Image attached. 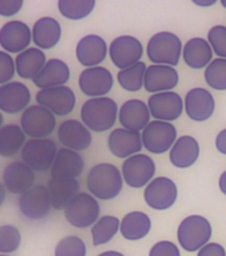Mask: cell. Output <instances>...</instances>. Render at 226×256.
<instances>
[{
	"label": "cell",
	"mask_w": 226,
	"mask_h": 256,
	"mask_svg": "<svg viewBox=\"0 0 226 256\" xmlns=\"http://www.w3.org/2000/svg\"><path fill=\"white\" fill-rule=\"evenodd\" d=\"M124 178L121 170L112 163H99L87 175L88 192L99 200H112L123 191Z\"/></svg>",
	"instance_id": "cell-1"
},
{
	"label": "cell",
	"mask_w": 226,
	"mask_h": 256,
	"mask_svg": "<svg viewBox=\"0 0 226 256\" xmlns=\"http://www.w3.org/2000/svg\"><path fill=\"white\" fill-rule=\"evenodd\" d=\"M117 103L112 98H93L85 100L80 110L81 122L89 131L105 132L115 127L119 119Z\"/></svg>",
	"instance_id": "cell-2"
},
{
	"label": "cell",
	"mask_w": 226,
	"mask_h": 256,
	"mask_svg": "<svg viewBox=\"0 0 226 256\" xmlns=\"http://www.w3.org/2000/svg\"><path fill=\"white\" fill-rule=\"evenodd\" d=\"M184 46L179 36L169 31L156 32L147 44V56L153 64L176 67L183 55Z\"/></svg>",
	"instance_id": "cell-3"
},
{
	"label": "cell",
	"mask_w": 226,
	"mask_h": 256,
	"mask_svg": "<svg viewBox=\"0 0 226 256\" xmlns=\"http://www.w3.org/2000/svg\"><path fill=\"white\" fill-rule=\"evenodd\" d=\"M211 222L201 215L187 216L181 220L177 228V240L183 250L187 252H199L204 246L211 243Z\"/></svg>",
	"instance_id": "cell-4"
},
{
	"label": "cell",
	"mask_w": 226,
	"mask_h": 256,
	"mask_svg": "<svg viewBox=\"0 0 226 256\" xmlns=\"http://www.w3.org/2000/svg\"><path fill=\"white\" fill-rule=\"evenodd\" d=\"M64 216L73 227L92 228L100 219V204L89 192H79L64 210Z\"/></svg>",
	"instance_id": "cell-5"
},
{
	"label": "cell",
	"mask_w": 226,
	"mask_h": 256,
	"mask_svg": "<svg viewBox=\"0 0 226 256\" xmlns=\"http://www.w3.org/2000/svg\"><path fill=\"white\" fill-rule=\"evenodd\" d=\"M59 148L52 139H29L21 151V162L35 172L51 171Z\"/></svg>",
	"instance_id": "cell-6"
},
{
	"label": "cell",
	"mask_w": 226,
	"mask_h": 256,
	"mask_svg": "<svg viewBox=\"0 0 226 256\" xmlns=\"http://www.w3.org/2000/svg\"><path fill=\"white\" fill-rule=\"evenodd\" d=\"M20 127L31 139H47L56 130V118L48 108L33 104L21 114Z\"/></svg>",
	"instance_id": "cell-7"
},
{
	"label": "cell",
	"mask_w": 226,
	"mask_h": 256,
	"mask_svg": "<svg viewBox=\"0 0 226 256\" xmlns=\"http://www.w3.org/2000/svg\"><path fill=\"white\" fill-rule=\"evenodd\" d=\"M144 148L151 154L160 155L171 151L177 142V130L169 122L152 120L147 128L141 132Z\"/></svg>",
	"instance_id": "cell-8"
},
{
	"label": "cell",
	"mask_w": 226,
	"mask_h": 256,
	"mask_svg": "<svg viewBox=\"0 0 226 256\" xmlns=\"http://www.w3.org/2000/svg\"><path fill=\"white\" fill-rule=\"evenodd\" d=\"M124 182L131 188L147 187L155 179L156 163L151 156L137 154L128 158L121 166Z\"/></svg>",
	"instance_id": "cell-9"
},
{
	"label": "cell",
	"mask_w": 226,
	"mask_h": 256,
	"mask_svg": "<svg viewBox=\"0 0 226 256\" xmlns=\"http://www.w3.org/2000/svg\"><path fill=\"white\" fill-rule=\"evenodd\" d=\"M17 207H19L20 214L27 219H45L53 208L47 186L37 184V186H33L31 190H28L27 192H24L17 200Z\"/></svg>",
	"instance_id": "cell-10"
},
{
	"label": "cell",
	"mask_w": 226,
	"mask_h": 256,
	"mask_svg": "<svg viewBox=\"0 0 226 256\" xmlns=\"http://www.w3.org/2000/svg\"><path fill=\"white\" fill-rule=\"evenodd\" d=\"M144 47L137 38L131 35L117 36L109 44V58L116 68L125 70L141 62Z\"/></svg>",
	"instance_id": "cell-11"
},
{
	"label": "cell",
	"mask_w": 226,
	"mask_h": 256,
	"mask_svg": "<svg viewBox=\"0 0 226 256\" xmlns=\"http://www.w3.org/2000/svg\"><path fill=\"white\" fill-rule=\"evenodd\" d=\"M179 196L177 184L167 176H159L152 180L144 190V200L148 207L156 211H165L176 203Z\"/></svg>",
	"instance_id": "cell-12"
},
{
	"label": "cell",
	"mask_w": 226,
	"mask_h": 256,
	"mask_svg": "<svg viewBox=\"0 0 226 256\" xmlns=\"http://www.w3.org/2000/svg\"><path fill=\"white\" fill-rule=\"evenodd\" d=\"M148 107L152 118L161 122H175L185 111L183 98L175 91L153 94L148 99Z\"/></svg>",
	"instance_id": "cell-13"
},
{
	"label": "cell",
	"mask_w": 226,
	"mask_h": 256,
	"mask_svg": "<svg viewBox=\"0 0 226 256\" xmlns=\"http://www.w3.org/2000/svg\"><path fill=\"white\" fill-rule=\"evenodd\" d=\"M113 83L115 80L112 72L103 66L85 68L79 76L80 91L89 99L107 96L111 92Z\"/></svg>",
	"instance_id": "cell-14"
},
{
	"label": "cell",
	"mask_w": 226,
	"mask_h": 256,
	"mask_svg": "<svg viewBox=\"0 0 226 256\" xmlns=\"http://www.w3.org/2000/svg\"><path fill=\"white\" fill-rule=\"evenodd\" d=\"M31 42L32 30L21 20H9L0 27V46L9 55L28 50Z\"/></svg>",
	"instance_id": "cell-15"
},
{
	"label": "cell",
	"mask_w": 226,
	"mask_h": 256,
	"mask_svg": "<svg viewBox=\"0 0 226 256\" xmlns=\"http://www.w3.org/2000/svg\"><path fill=\"white\" fill-rule=\"evenodd\" d=\"M36 102L40 106L48 108L55 116L69 115L76 106V95L68 86L40 90L36 94Z\"/></svg>",
	"instance_id": "cell-16"
},
{
	"label": "cell",
	"mask_w": 226,
	"mask_h": 256,
	"mask_svg": "<svg viewBox=\"0 0 226 256\" xmlns=\"http://www.w3.org/2000/svg\"><path fill=\"white\" fill-rule=\"evenodd\" d=\"M185 112L193 122H207L213 116L216 110V100L212 92L207 88L195 87L188 91L184 99Z\"/></svg>",
	"instance_id": "cell-17"
},
{
	"label": "cell",
	"mask_w": 226,
	"mask_h": 256,
	"mask_svg": "<svg viewBox=\"0 0 226 256\" xmlns=\"http://www.w3.org/2000/svg\"><path fill=\"white\" fill-rule=\"evenodd\" d=\"M109 55V46L99 35L89 34L83 36L76 46V58L85 68L99 67Z\"/></svg>",
	"instance_id": "cell-18"
},
{
	"label": "cell",
	"mask_w": 226,
	"mask_h": 256,
	"mask_svg": "<svg viewBox=\"0 0 226 256\" xmlns=\"http://www.w3.org/2000/svg\"><path fill=\"white\" fill-rule=\"evenodd\" d=\"M108 148L113 156L119 159H128L140 154L144 148L141 132H135L125 128H115L108 136Z\"/></svg>",
	"instance_id": "cell-19"
},
{
	"label": "cell",
	"mask_w": 226,
	"mask_h": 256,
	"mask_svg": "<svg viewBox=\"0 0 226 256\" xmlns=\"http://www.w3.org/2000/svg\"><path fill=\"white\" fill-rule=\"evenodd\" d=\"M57 138L64 148L76 152L85 151L92 143L91 131L83 122L76 119H67L57 127Z\"/></svg>",
	"instance_id": "cell-20"
},
{
	"label": "cell",
	"mask_w": 226,
	"mask_h": 256,
	"mask_svg": "<svg viewBox=\"0 0 226 256\" xmlns=\"http://www.w3.org/2000/svg\"><path fill=\"white\" fill-rule=\"evenodd\" d=\"M31 102V91L21 82H9L0 86V110L4 114H23Z\"/></svg>",
	"instance_id": "cell-21"
},
{
	"label": "cell",
	"mask_w": 226,
	"mask_h": 256,
	"mask_svg": "<svg viewBox=\"0 0 226 256\" xmlns=\"http://www.w3.org/2000/svg\"><path fill=\"white\" fill-rule=\"evenodd\" d=\"M151 118L148 103L140 99H129L124 102L119 110L120 124L129 131L143 132L152 122Z\"/></svg>",
	"instance_id": "cell-22"
},
{
	"label": "cell",
	"mask_w": 226,
	"mask_h": 256,
	"mask_svg": "<svg viewBox=\"0 0 226 256\" xmlns=\"http://www.w3.org/2000/svg\"><path fill=\"white\" fill-rule=\"evenodd\" d=\"M1 179V184L8 192L13 195H23L33 187L35 171L23 162H12L4 168Z\"/></svg>",
	"instance_id": "cell-23"
},
{
	"label": "cell",
	"mask_w": 226,
	"mask_h": 256,
	"mask_svg": "<svg viewBox=\"0 0 226 256\" xmlns=\"http://www.w3.org/2000/svg\"><path fill=\"white\" fill-rule=\"evenodd\" d=\"M180 82V75L177 70L171 66L163 64H151L148 66L145 72L144 88L149 94H160V92L173 91Z\"/></svg>",
	"instance_id": "cell-24"
},
{
	"label": "cell",
	"mask_w": 226,
	"mask_h": 256,
	"mask_svg": "<svg viewBox=\"0 0 226 256\" xmlns=\"http://www.w3.org/2000/svg\"><path fill=\"white\" fill-rule=\"evenodd\" d=\"M84 171V159L80 152L69 148H59L55 163L51 168V178L55 179H77Z\"/></svg>",
	"instance_id": "cell-25"
},
{
	"label": "cell",
	"mask_w": 226,
	"mask_h": 256,
	"mask_svg": "<svg viewBox=\"0 0 226 256\" xmlns=\"http://www.w3.org/2000/svg\"><path fill=\"white\" fill-rule=\"evenodd\" d=\"M71 71L68 64L61 59L53 58L47 62L40 74L32 80L36 87L40 90H48L65 86L69 80Z\"/></svg>",
	"instance_id": "cell-26"
},
{
	"label": "cell",
	"mask_w": 226,
	"mask_h": 256,
	"mask_svg": "<svg viewBox=\"0 0 226 256\" xmlns=\"http://www.w3.org/2000/svg\"><path fill=\"white\" fill-rule=\"evenodd\" d=\"M200 151L199 140L191 135H183L169 151V160L176 168H189L199 160Z\"/></svg>",
	"instance_id": "cell-27"
},
{
	"label": "cell",
	"mask_w": 226,
	"mask_h": 256,
	"mask_svg": "<svg viewBox=\"0 0 226 256\" xmlns=\"http://www.w3.org/2000/svg\"><path fill=\"white\" fill-rule=\"evenodd\" d=\"M61 39V26L55 18L43 16L32 27V42L40 50H51Z\"/></svg>",
	"instance_id": "cell-28"
},
{
	"label": "cell",
	"mask_w": 226,
	"mask_h": 256,
	"mask_svg": "<svg viewBox=\"0 0 226 256\" xmlns=\"http://www.w3.org/2000/svg\"><path fill=\"white\" fill-rule=\"evenodd\" d=\"M213 54L211 43L204 38H192L184 44L183 59L188 67L193 70L207 68L213 62Z\"/></svg>",
	"instance_id": "cell-29"
},
{
	"label": "cell",
	"mask_w": 226,
	"mask_h": 256,
	"mask_svg": "<svg viewBox=\"0 0 226 256\" xmlns=\"http://www.w3.org/2000/svg\"><path fill=\"white\" fill-rule=\"evenodd\" d=\"M47 58L43 50L37 47H29L19 55H16V74L21 79L33 80L47 64Z\"/></svg>",
	"instance_id": "cell-30"
},
{
	"label": "cell",
	"mask_w": 226,
	"mask_h": 256,
	"mask_svg": "<svg viewBox=\"0 0 226 256\" xmlns=\"http://www.w3.org/2000/svg\"><path fill=\"white\" fill-rule=\"evenodd\" d=\"M53 210L64 211L73 198L80 192L77 179H55L51 178L47 184Z\"/></svg>",
	"instance_id": "cell-31"
},
{
	"label": "cell",
	"mask_w": 226,
	"mask_h": 256,
	"mask_svg": "<svg viewBox=\"0 0 226 256\" xmlns=\"http://www.w3.org/2000/svg\"><path fill=\"white\" fill-rule=\"evenodd\" d=\"M152 220L151 218L141 211L128 212L121 219L120 234L124 239L129 242H137L144 239L151 232Z\"/></svg>",
	"instance_id": "cell-32"
},
{
	"label": "cell",
	"mask_w": 226,
	"mask_h": 256,
	"mask_svg": "<svg viewBox=\"0 0 226 256\" xmlns=\"http://www.w3.org/2000/svg\"><path fill=\"white\" fill-rule=\"evenodd\" d=\"M27 135L17 124H4L0 127V155L11 158L23 151Z\"/></svg>",
	"instance_id": "cell-33"
},
{
	"label": "cell",
	"mask_w": 226,
	"mask_h": 256,
	"mask_svg": "<svg viewBox=\"0 0 226 256\" xmlns=\"http://www.w3.org/2000/svg\"><path fill=\"white\" fill-rule=\"evenodd\" d=\"M121 220L117 216L104 215L101 216L93 227L91 228L92 243L95 247L103 246V244L109 243L120 231Z\"/></svg>",
	"instance_id": "cell-34"
},
{
	"label": "cell",
	"mask_w": 226,
	"mask_h": 256,
	"mask_svg": "<svg viewBox=\"0 0 226 256\" xmlns=\"http://www.w3.org/2000/svg\"><path fill=\"white\" fill-rule=\"evenodd\" d=\"M147 68V64L144 62H139L132 67L117 72V82H119L120 87L128 92L140 91L141 88H144Z\"/></svg>",
	"instance_id": "cell-35"
},
{
	"label": "cell",
	"mask_w": 226,
	"mask_h": 256,
	"mask_svg": "<svg viewBox=\"0 0 226 256\" xmlns=\"http://www.w3.org/2000/svg\"><path fill=\"white\" fill-rule=\"evenodd\" d=\"M95 0H59L57 8L68 20H83L95 10Z\"/></svg>",
	"instance_id": "cell-36"
},
{
	"label": "cell",
	"mask_w": 226,
	"mask_h": 256,
	"mask_svg": "<svg viewBox=\"0 0 226 256\" xmlns=\"http://www.w3.org/2000/svg\"><path fill=\"white\" fill-rule=\"evenodd\" d=\"M205 82L216 91H226V59L216 58L204 72Z\"/></svg>",
	"instance_id": "cell-37"
},
{
	"label": "cell",
	"mask_w": 226,
	"mask_h": 256,
	"mask_svg": "<svg viewBox=\"0 0 226 256\" xmlns=\"http://www.w3.org/2000/svg\"><path fill=\"white\" fill-rule=\"evenodd\" d=\"M21 243L20 231L12 224L0 226V255H9L17 251Z\"/></svg>",
	"instance_id": "cell-38"
},
{
	"label": "cell",
	"mask_w": 226,
	"mask_h": 256,
	"mask_svg": "<svg viewBox=\"0 0 226 256\" xmlns=\"http://www.w3.org/2000/svg\"><path fill=\"white\" fill-rule=\"evenodd\" d=\"M55 256H87V246L79 236H65L56 244Z\"/></svg>",
	"instance_id": "cell-39"
},
{
	"label": "cell",
	"mask_w": 226,
	"mask_h": 256,
	"mask_svg": "<svg viewBox=\"0 0 226 256\" xmlns=\"http://www.w3.org/2000/svg\"><path fill=\"white\" fill-rule=\"evenodd\" d=\"M208 42L211 43L216 55L221 59H226V26H213L208 32Z\"/></svg>",
	"instance_id": "cell-40"
},
{
	"label": "cell",
	"mask_w": 226,
	"mask_h": 256,
	"mask_svg": "<svg viewBox=\"0 0 226 256\" xmlns=\"http://www.w3.org/2000/svg\"><path fill=\"white\" fill-rule=\"evenodd\" d=\"M16 75V63L8 52L0 51V86L12 82Z\"/></svg>",
	"instance_id": "cell-41"
},
{
	"label": "cell",
	"mask_w": 226,
	"mask_h": 256,
	"mask_svg": "<svg viewBox=\"0 0 226 256\" xmlns=\"http://www.w3.org/2000/svg\"><path fill=\"white\" fill-rule=\"evenodd\" d=\"M148 256H181L179 247L169 240H160L153 244Z\"/></svg>",
	"instance_id": "cell-42"
},
{
	"label": "cell",
	"mask_w": 226,
	"mask_h": 256,
	"mask_svg": "<svg viewBox=\"0 0 226 256\" xmlns=\"http://www.w3.org/2000/svg\"><path fill=\"white\" fill-rule=\"evenodd\" d=\"M23 0H0V16L9 18L23 8Z\"/></svg>",
	"instance_id": "cell-43"
},
{
	"label": "cell",
	"mask_w": 226,
	"mask_h": 256,
	"mask_svg": "<svg viewBox=\"0 0 226 256\" xmlns=\"http://www.w3.org/2000/svg\"><path fill=\"white\" fill-rule=\"evenodd\" d=\"M197 256H226V250L220 243L211 242L197 252Z\"/></svg>",
	"instance_id": "cell-44"
},
{
	"label": "cell",
	"mask_w": 226,
	"mask_h": 256,
	"mask_svg": "<svg viewBox=\"0 0 226 256\" xmlns=\"http://www.w3.org/2000/svg\"><path fill=\"white\" fill-rule=\"evenodd\" d=\"M216 148L220 154L226 155V128H224L223 131H220L216 136Z\"/></svg>",
	"instance_id": "cell-45"
},
{
	"label": "cell",
	"mask_w": 226,
	"mask_h": 256,
	"mask_svg": "<svg viewBox=\"0 0 226 256\" xmlns=\"http://www.w3.org/2000/svg\"><path fill=\"white\" fill-rule=\"evenodd\" d=\"M219 187H220V191L223 192L224 195L226 196V171H224L223 174L220 175Z\"/></svg>",
	"instance_id": "cell-46"
},
{
	"label": "cell",
	"mask_w": 226,
	"mask_h": 256,
	"mask_svg": "<svg viewBox=\"0 0 226 256\" xmlns=\"http://www.w3.org/2000/svg\"><path fill=\"white\" fill-rule=\"evenodd\" d=\"M217 3V0H193V4L199 7H211Z\"/></svg>",
	"instance_id": "cell-47"
},
{
	"label": "cell",
	"mask_w": 226,
	"mask_h": 256,
	"mask_svg": "<svg viewBox=\"0 0 226 256\" xmlns=\"http://www.w3.org/2000/svg\"><path fill=\"white\" fill-rule=\"evenodd\" d=\"M97 256H125V255H124V254H121V252H119V251H113V250H111V251L101 252V254H99Z\"/></svg>",
	"instance_id": "cell-48"
},
{
	"label": "cell",
	"mask_w": 226,
	"mask_h": 256,
	"mask_svg": "<svg viewBox=\"0 0 226 256\" xmlns=\"http://www.w3.org/2000/svg\"><path fill=\"white\" fill-rule=\"evenodd\" d=\"M5 187H4L3 184H0V204L4 203V199H5Z\"/></svg>",
	"instance_id": "cell-49"
},
{
	"label": "cell",
	"mask_w": 226,
	"mask_h": 256,
	"mask_svg": "<svg viewBox=\"0 0 226 256\" xmlns=\"http://www.w3.org/2000/svg\"><path fill=\"white\" fill-rule=\"evenodd\" d=\"M221 6H223L224 8H226V0H221Z\"/></svg>",
	"instance_id": "cell-50"
},
{
	"label": "cell",
	"mask_w": 226,
	"mask_h": 256,
	"mask_svg": "<svg viewBox=\"0 0 226 256\" xmlns=\"http://www.w3.org/2000/svg\"><path fill=\"white\" fill-rule=\"evenodd\" d=\"M0 256H9V255H0Z\"/></svg>",
	"instance_id": "cell-51"
}]
</instances>
